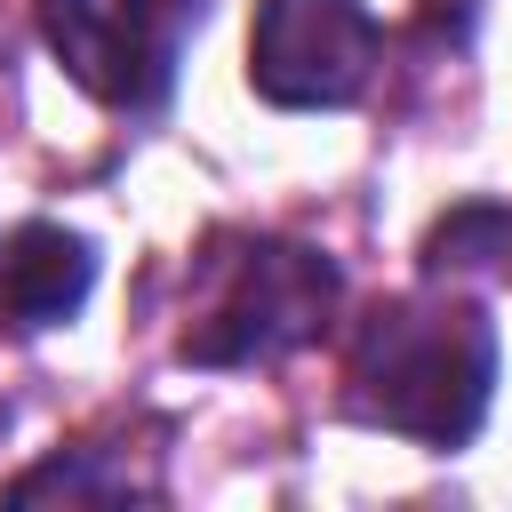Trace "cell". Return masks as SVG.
Instances as JSON below:
<instances>
[{
  "label": "cell",
  "instance_id": "cell-1",
  "mask_svg": "<svg viewBox=\"0 0 512 512\" xmlns=\"http://www.w3.org/2000/svg\"><path fill=\"white\" fill-rule=\"evenodd\" d=\"M496 400V328L472 296H392L352 328L344 352V416L464 448Z\"/></svg>",
  "mask_w": 512,
  "mask_h": 512
},
{
  "label": "cell",
  "instance_id": "cell-2",
  "mask_svg": "<svg viewBox=\"0 0 512 512\" xmlns=\"http://www.w3.org/2000/svg\"><path fill=\"white\" fill-rule=\"evenodd\" d=\"M344 296V272L304 248V240H272V232H216L200 256V288H192V328H184V360L192 368H264L304 352L328 312Z\"/></svg>",
  "mask_w": 512,
  "mask_h": 512
},
{
  "label": "cell",
  "instance_id": "cell-3",
  "mask_svg": "<svg viewBox=\"0 0 512 512\" xmlns=\"http://www.w3.org/2000/svg\"><path fill=\"white\" fill-rule=\"evenodd\" d=\"M200 24V0H40L56 64L112 112H152L176 80V48Z\"/></svg>",
  "mask_w": 512,
  "mask_h": 512
},
{
  "label": "cell",
  "instance_id": "cell-4",
  "mask_svg": "<svg viewBox=\"0 0 512 512\" xmlns=\"http://www.w3.org/2000/svg\"><path fill=\"white\" fill-rule=\"evenodd\" d=\"M376 56H384V24L360 0H256L248 80L264 104H288V112L360 104V88L376 80Z\"/></svg>",
  "mask_w": 512,
  "mask_h": 512
},
{
  "label": "cell",
  "instance_id": "cell-5",
  "mask_svg": "<svg viewBox=\"0 0 512 512\" xmlns=\"http://www.w3.org/2000/svg\"><path fill=\"white\" fill-rule=\"evenodd\" d=\"M96 288V248L64 224H16L0 240V328L40 336L56 320H72Z\"/></svg>",
  "mask_w": 512,
  "mask_h": 512
},
{
  "label": "cell",
  "instance_id": "cell-6",
  "mask_svg": "<svg viewBox=\"0 0 512 512\" xmlns=\"http://www.w3.org/2000/svg\"><path fill=\"white\" fill-rule=\"evenodd\" d=\"M432 272H504L512 280V208H456L440 232H432Z\"/></svg>",
  "mask_w": 512,
  "mask_h": 512
}]
</instances>
